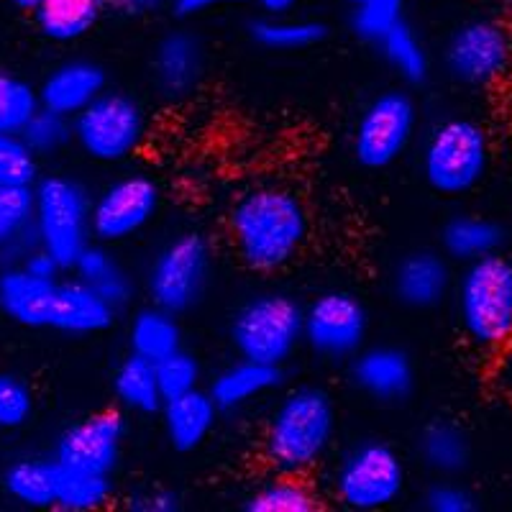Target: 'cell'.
I'll list each match as a JSON object with an SVG mask.
<instances>
[{
	"mask_svg": "<svg viewBox=\"0 0 512 512\" xmlns=\"http://www.w3.org/2000/svg\"><path fill=\"white\" fill-rule=\"evenodd\" d=\"M228 236L244 267L274 274L295 262L308 244L310 213L290 187H251L228 210Z\"/></svg>",
	"mask_w": 512,
	"mask_h": 512,
	"instance_id": "6da1fadb",
	"label": "cell"
},
{
	"mask_svg": "<svg viewBox=\"0 0 512 512\" xmlns=\"http://www.w3.org/2000/svg\"><path fill=\"white\" fill-rule=\"evenodd\" d=\"M336 402L323 387L297 384L282 392L269 413L262 456L272 472L308 474L326 459L336 441Z\"/></svg>",
	"mask_w": 512,
	"mask_h": 512,
	"instance_id": "7a4b0ae2",
	"label": "cell"
},
{
	"mask_svg": "<svg viewBox=\"0 0 512 512\" xmlns=\"http://www.w3.org/2000/svg\"><path fill=\"white\" fill-rule=\"evenodd\" d=\"M461 336L482 354L512 346V262L502 251L461 264L451 287Z\"/></svg>",
	"mask_w": 512,
	"mask_h": 512,
	"instance_id": "3957f363",
	"label": "cell"
},
{
	"mask_svg": "<svg viewBox=\"0 0 512 512\" xmlns=\"http://www.w3.org/2000/svg\"><path fill=\"white\" fill-rule=\"evenodd\" d=\"M420 175L441 198H464L484 182L492 164L487 128L474 118L438 121L420 146Z\"/></svg>",
	"mask_w": 512,
	"mask_h": 512,
	"instance_id": "277c9868",
	"label": "cell"
},
{
	"mask_svg": "<svg viewBox=\"0 0 512 512\" xmlns=\"http://www.w3.org/2000/svg\"><path fill=\"white\" fill-rule=\"evenodd\" d=\"M34 210H31V236L34 244L47 249L70 272L77 256L93 244L90 205L93 195L77 177L54 172L31 185Z\"/></svg>",
	"mask_w": 512,
	"mask_h": 512,
	"instance_id": "5b68a950",
	"label": "cell"
},
{
	"mask_svg": "<svg viewBox=\"0 0 512 512\" xmlns=\"http://www.w3.org/2000/svg\"><path fill=\"white\" fill-rule=\"evenodd\" d=\"M228 338L241 359L285 367L303 346V303L290 292H256L233 310Z\"/></svg>",
	"mask_w": 512,
	"mask_h": 512,
	"instance_id": "8992f818",
	"label": "cell"
},
{
	"mask_svg": "<svg viewBox=\"0 0 512 512\" xmlns=\"http://www.w3.org/2000/svg\"><path fill=\"white\" fill-rule=\"evenodd\" d=\"M216 256L208 236L200 231H180L154 251L146 267L144 285L149 303L185 315L205 300L213 280Z\"/></svg>",
	"mask_w": 512,
	"mask_h": 512,
	"instance_id": "52a82bcc",
	"label": "cell"
},
{
	"mask_svg": "<svg viewBox=\"0 0 512 512\" xmlns=\"http://www.w3.org/2000/svg\"><path fill=\"white\" fill-rule=\"evenodd\" d=\"M333 497L351 512H379L402 500L408 466L400 451L382 438L359 441L333 469Z\"/></svg>",
	"mask_w": 512,
	"mask_h": 512,
	"instance_id": "ba28073f",
	"label": "cell"
},
{
	"mask_svg": "<svg viewBox=\"0 0 512 512\" xmlns=\"http://www.w3.org/2000/svg\"><path fill=\"white\" fill-rule=\"evenodd\" d=\"M420 131V105L405 88H387L374 95L356 118L351 154L359 167L382 172L410 152Z\"/></svg>",
	"mask_w": 512,
	"mask_h": 512,
	"instance_id": "9c48e42d",
	"label": "cell"
},
{
	"mask_svg": "<svg viewBox=\"0 0 512 512\" xmlns=\"http://www.w3.org/2000/svg\"><path fill=\"white\" fill-rule=\"evenodd\" d=\"M149 134L144 105L126 90H105L72 118V141L98 164H121L134 157Z\"/></svg>",
	"mask_w": 512,
	"mask_h": 512,
	"instance_id": "30bf717a",
	"label": "cell"
},
{
	"mask_svg": "<svg viewBox=\"0 0 512 512\" xmlns=\"http://www.w3.org/2000/svg\"><path fill=\"white\" fill-rule=\"evenodd\" d=\"M441 64L448 80L459 88H492L512 70L510 26L492 16L466 18L448 34Z\"/></svg>",
	"mask_w": 512,
	"mask_h": 512,
	"instance_id": "8fae6325",
	"label": "cell"
},
{
	"mask_svg": "<svg viewBox=\"0 0 512 512\" xmlns=\"http://www.w3.org/2000/svg\"><path fill=\"white\" fill-rule=\"evenodd\" d=\"M369 310L349 290H326L303 305V346L323 361H351L367 346Z\"/></svg>",
	"mask_w": 512,
	"mask_h": 512,
	"instance_id": "7c38bea8",
	"label": "cell"
},
{
	"mask_svg": "<svg viewBox=\"0 0 512 512\" xmlns=\"http://www.w3.org/2000/svg\"><path fill=\"white\" fill-rule=\"evenodd\" d=\"M162 210V190L149 175L131 172L116 177L93 195L90 226L93 241L116 246L136 239L157 221Z\"/></svg>",
	"mask_w": 512,
	"mask_h": 512,
	"instance_id": "4fadbf2b",
	"label": "cell"
},
{
	"mask_svg": "<svg viewBox=\"0 0 512 512\" xmlns=\"http://www.w3.org/2000/svg\"><path fill=\"white\" fill-rule=\"evenodd\" d=\"M123 443H126V418L121 408L95 410L67 425L59 433L49 456L64 469L113 474L121 464Z\"/></svg>",
	"mask_w": 512,
	"mask_h": 512,
	"instance_id": "5bb4252c",
	"label": "cell"
},
{
	"mask_svg": "<svg viewBox=\"0 0 512 512\" xmlns=\"http://www.w3.org/2000/svg\"><path fill=\"white\" fill-rule=\"evenodd\" d=\"M205 77V47L198 34L172 29L152 49V82L167 103H185Z\"/></svg>",
	"mask_w": 512,
	"mask_h": 512,
	"instance_id": "9a60e30c",
	"label": "cell"
},
{
	"mask_svg": "<svg viewBox=\"0 0 512 512\" xmlns=\"http://www.w3.org/2000/svg\"><path fill=\"white\" fill-rule=\"evenodd\" d=\"M351 382L379 405L405 402L415 390L413 356L395 344H367L351 359Z\"/></svg>",
	"mask_w": 512,
	"mask_h": 512,
	"instance_id": "2e32d148",
	"label": "cell"
},
{
	"mask_svg": "<svg viewBox=\"0 0 512 512\" xmlns=\"http://www.w3.org/2000/svg\"><path fill=\"white\" fill-rule=\"evenodd\" d=\"M454 264L441 249H415L392 269V295L408 310H433L451 297Z\"/></svg>",
	"mask_w": 512,
	"mask_h": 512,
	"instance_id": "e0dca14e",
	"label": "cell"
},
{
	"mask_svg": "<svg viewBox=\"0 0 512 512\" xmlns=\"http://www.w3.org/2000/svg\"><path fill=\"white\" fill-rule=\"evenodd\" d=\"M36 90H39L41 108L75 118L108 90V72L95 59L72 57L54 64Z\"/></svg>",
	"mask_w": 512,
	"mask_h": 512,
	"instance_id": "ac0fdd59",
	"label": "cell"
},
{
	"mask_svg": "<svg viewBox=\"0 0 512 512\" xmlns=\"http://www.w3.org/2000/svg\"><path fill=\"white\" fill-rule=\"evenodd\" d=\"M116 315L118 310L111 303H105L93 287L72 277V280L57 282L49 328L64 336L88 338L108 331Z\"/></svg>",
	"mask_w": 512,
	"mask_h": 512,
	"instance_id": "d6986e66",
	"label": "cell"
},
{
	"mask_svg": "<svg viewBox=\"0 0 512 512\" xmlns=\"http://www.w3.org/2000/svg\"><path fill=\"white\" fill-rule=\"evenodd\" d=\"M59 280L36 277L18 262L0 269V315L21 328H49Z\"/></svg>",
	"mask_w": 512,
	"mask_h": 512,
	"instance_id": "ffe728a7",
	"label": "cell"
},
{
	"mask_svg": "<svg viewBox=\"0 0 512 512\" xmlns=\"http://www.w3.org/2000/svg\"><path fill=\"white\" fill-rule=\"evenodd\" d=\"M159 415H162V428L169 446L175 448L177 454H192L213 436L221 410L208 390L198 387V390L167 397L159 408Z\"/></svg>",
	"mask_w": 512,
	"mask_h": 512,
	"instance_id": "44dd1931",
	"label": "cell"
},
{
	"mask_svg": "<svg viewBox=\"0 0 512 512\" xmlns=\"http://www.w3.org/2000/svg\"><path fill=\"white\" fill-rule=\"evenodd\" d=\"M282 384V367H269L251 359H236L210 379L208 395L221 413H236L251 402L272 395Z\"/></svg>",
	"mask_w": 512,
	"mask_h": 512,
	"instance_id": "7402d4cb",
	"label": "cell"
},
{
	"mask_svg": "<svg viewBox=\"0 0 512 512\" xmlns=\"http://www.w3.org/2000/svg\"><path fill=\"white\" fill-rule=\"evenodd\" d=\"M441 251L451 264L477 262L482 256L497 254L505 246V228L487 216L477 213H459L448 218L438 236Z\"/></svg>",
	"mask_w": 512,
	"mask_h": 512,
	"instance_id": "603a6c76",
	"label": "cell"
},
{
	"mask_svg": "<svg viewBox=\"0 0 512 512\" xmlns=\"http://www.w3.org/2000/svg\"><path fill=\"white\" fill-rule=\"evenodd\" d=\"M77 280L93 287L105 303H111L113 308H126L136 295V282L126 267L121 264L116 254L108 244L93 241L88 249L77 256V262L70 269Z\"/></svg>",
	"mask_w": 512,
	"mask_h": 512,
	"instance_id": "cb8c5ba5",
	"label": "cell"
},
{
	"mask_svg": "<svg viewBox=\"0 0 512 512\" xmlns=\"http://www.w3.org/2000/svg\"><path fill=\"white\" fill-rule=\"evenodd\" d=\"M111 8V0H41L34 8L36 29L54 44L85 39Z\"/></svg>",
	"mask_w": 512,
	"mask_h": 512,
	"instance_id": "d4e9b609",
	"label": "cell"
},
{
	"mask_svg": "<svg viewBox=\"0 0 512 512\" xmlns=\"http://www.w3.org/2000/svg\"><path fill=\"white\" fill-rule=\"evenodd\" d=\"M0 482L16 505L52 510L57 497V464L52 456H18L3 469Z\"/></svg>",
	"mask_w": 512,
	"mask_h": 512,
	"instance_id": "484cf974",
	"label": "cell"
},
{
	"mask_svg": "<svg viewBox=\"0 0 512 512\" xmlns=\"http://www.w3.org/2000/svg\"><path fill=\"white\" fill-rule=\"evenodd\" d=\"M126 338L128 354H136L141 359L154 361V364L172 351L182 349V341H185L180 315L169 313L154 303L136 310L134 318L128 320Z\"/></svg>",
	"mask_w": 512,
	"mask_h": 512,
	"instance_id": "4316f807",
	"label": "cell"
},
{
	"mask_svg": "<svg viewBox=\"0 0 512 512\" xmlns=\"http://www.w3.org/2000/svg\"><path fill=\"white\" fill-rule=\"evenodd\" d=\"M418 456L436 477H459L472 461V441L451 420H433L420 431Z\"/></svg>",
	"mask_w": 512,
	"mask_h": 512,
	"instance_id": "83f0119b",
	"label": "cell"
},
{
	"mask_svg": "<svg viewBox=\"0 0 512 512\" xmlns=\"http://www.w3.org/2000/svg\"><path fill=\"white\" fill-rule=\"evenodd\" d=\"M374 47H377L382 62L400 77L405 88H418L431 77V52L408 18L387 31Z\"/></svg>",
	"mask_w": 512,
	"mask_h": 512,
	"instance_id": "f1b7e54d",
	"label": "cell"
},
{
	"mask_svg": "<svg viewBox=\"0 0 512 512\" xmlns=\"http://www.w3.org/2000/svg\"><path fill=\"white\" fill-rule=\"evenodd\" d=\"M249 34L256 47L267 52H305L318 47L328 36V29L313 18L292 16V13H277V16L262 13L256 21H251Z\"/></svg>",
	"mask_w": 512,
	"mask_h": 512,
	"instance_id": "f546056e",
	"label": "cell"
},
{
	"mask_svg": "<svg viewBox=\"0 0 512 512\" xmlns=\"http://www.w3.org/2000/svg\"><path fill=\"white\" fill-rule=\"evenodd\" d=\"M113 397L118 408L134 415H154L162 408L164 395L159 387L154 361L128 354L113 372Z\"/></svg>",
	"mask_w": 512,
	"mask_h": 512,
	"instance_id": "4dcf8cb0",
	"label": "cell"
},
{
	"mask_svg": "<svg viewBox=\"0 0 512 512\" xmlns=\"http://www.w3.org/2000/svg\"><path fill=\"white\" fill-rule=\"evenodd\" d=\"M244 507L249 512H318L323 505L305 474L272 472V477L251 489Z\"/></svg>",
	"mask_w": 512,
	"mask_h": 512,
	"instance_id": "1f68e13d",
	"label": "cell"
},
{
	"mask_svg": "<svg viewBox=\"0 0 512 512\" xmlns=\"http://www.w3.org/2000/svg\"><path fill=\"white\" fill-rule=\"evenodd\" d=\"M57 464V461H54ZM116 484L113 474L82 472L57 466V497L54 510L62 512H98L113 502Z\"/></svg>",
	"mask_w": 512,
	"mask_h": 512,
	"instance_id": "d6a6232c",
	"label": "cell"
},
{
	"mask_svg": "<svg viewBox=\"0 0 512 512\" xmlns=\"http://www.w3.org/2000/svg\"><path fill=\"white\" fill-rule=\"evenodd\" d=\"M34 190L26 185H0V256L18 259L31 244Z\"/></svg>",
	"mask_w": 512,
	"mask_h": 512,
	"instance_id": "836d02e7",
	"label": "cell"
},
{
	"mask_svg": "<svg viewBox=\"0 0 512 512\" xmlns=\"http://www.w3.org/2000/svg\"><path fill=\"white\" fill-rule=\"evenodd\" d=\"M39 108L36 85L16 72L0 70V134H21Z\"/></svg>",
	"mask_w": 512,
	"mask_h": 512,
	"instance_id": "e575fe53",
	"label": "cell"
},
{
	"mask_svg": "<svg viewBox=\"0 0 512 512\" xmlns=\"http://www.w3.org/2000/svg\"><path fill=\"white\" fill-rule=\"evenodd\" d=\"M408 0H359L351 6V31L367 44H377L390 29L405 21Z\"/></svg>",
	"mask_w": 512,
	"mask_h": 512,
	"instance_id": "d590c367",
	"label": "cell"
},
{
	"mask_svg": "<svg viewBox=\"0 0 512 512\" xmlns=\"http://www.w3.org/2000/svg\"><path fill=\"white\" fill-rule=\"evenodd\" d=\"M21 139L39 159L57 157L72 144V118L39 108L29 126L21 131Z\"/></svg>",
	"mask_w": 512,
	"mask_h": 512,
	"instance_id": "8d00e7d4",
	"label": "cell"
},
{
	"mask_svg": "<svg viewBox=\"0 0 512 512\" xmlns=\"http://www.w3.org/2000/svg\"><path fill=\"white\" fill-rule=\"evenodd\" d=\"M34 390L21 374L0 372V431H21L34 418Z\"/></svg>",
	"mask_w": 512,
	"mask_h": 512,
	"instance_id": "74e56055",
	"label": "cell"
},
{
	"mask_svg": "<svg viewBox=\"0 0 512 512\" xmlns=\"http://www.w3.org/2000/svg\"><path fill=\"white\" fill-rule=\"evenodd\" d=\"M157 369L159 387H162L164 400L167 397L182 395V392L198 390L200 382H203V367H200L198 356L185 351V346L177 351H172L169 356L159 359L154 364Z\"/></svg>",
	"mask_w": 512,
	"mask_h": 512,
	"instance_id": "f35d334b",
	"label": "cell"
},
{
	"mask_svg": "<svg viewBox=\"0 0 512 512\" xmlns=\"http://www.w3.org/2000/svg\"><path fill=\"white\" fill-rule=\"evenodd\" d=\"M39 180V157L21 134H0V185H26Z\"/></svg>",
	"mask_w": 512,
	"mask_h": 512,
	"instance_id": "ab89813d",
	"label": "cell"
},
{
	"mask_svg": "<svg viewBox=\"0 0 512 512\" xmlns=\"http://www.w3.org/2000/svg\"><path fill=\"white\" fill-rule=\"evenodd\" d=\"M420 502L428 512H474L479 507L477 495L456 477H438Z\"/></svg>",
	"mask_w": 512,
	"mask_h": 512,
	"instance_id": "60d3db41",
	"label": "cell"
},
{
	"mask_svg": "<svg viewBox=\"0 0 512 512\" xmlns=\"http://www.w3.org/2000/svg\"><path fill=\"white\" fill-rule=\"evenodd\" d=\"M128 510L134 512H180L182 510V497L172 489L154 487L144 489L139 495L128 500Z\"/></svg>",
	"mask_w": 512,
	"mask_h": 512,
	"instance_id": "b9f144b4",
	"label": "cell"
},
{
	"mask_svg": "<svg viewBox=\"0 0 512 512\" xmlns=\"http://www.w3.org/2000/svg\"><path fill=\"white\" fill-rule=\"evenodd\" d=\"M16 262L21 264V267L29 269L31 274H36V277H47V280H59L64 274L62 264H59L47 249H41V246L36 244H31L24 254L18 256Z\"/></svg>",
	"mask_w": 512,
	"mask_h": 512,
	"instance_id": "7bdbcfd3",
	"label": "cell"
},
{
	"mask_svg": "<svg viewBox=\"0 0 512 512\" xmlns=\"http://www.w3.org/2000/svg\"><path fill=\"white\" fill-rule=\"evenodd\" d=\"M169 3H172L175 16L195 18L223 6H244V3H249V0H169Z\"/></svg>",
	"mask_w": 512,
	"mask_h": 512,
	"instance_id": "ee69618b",
	"label": "cell"
},
{
	"mask_svg": "<svg viewBox=\"0 0 512 512\" xmlns=\"http://www.w3.org/2000/svg\"><path fill=\"white\" fill-rule=\"evenodd\" d=\"M164 3H169V0H111V8L121 13V16L139 18V16H149V13L159 11Z\"/></svg>",
	"mask_w": 512,
	"mask_h": 512,
	"instance_id": "f6af8a7d",
	"label": "cell"
},
{
	"mask_svg": "<svg viewBox=\"0 0 512 512\" xmlns=\"http://www.w3.org/2000/svg\"><path fill=\"white\" fill-rule=\"evenodd\" d=\"M256 8L262 13H269V16H277V13H292L300 0H254Z\"/></svg>",
	"mask_w": 512,
	"mask_h": 512,
	"instance_id": "bcb514c9",
	"label": "cell"
},
{
	"mask_svg": "<svg viewBox=\"0 0 512 512\" xmlns=\"http://www.w3.org/2000/svg\"><path fill=\"white\" fill-rule=\"evenodd\" d=\"M13 8H18V11H26V13H34V8L39 6L41 0H8Z\"/></svg>",
	"mask_w": 512,
	"mask_h": 512,
	"instance_id": "7dc6e473",
	"label": "cell"
},
{
	"mask_svg": "<svg viewBox=\"0 0 512 512\" xmlns=\"http://www.w3.org/2000/svg\"><path fill=\"white\" fill-rule=\"evenodd\" d=\"M502 13H512V0H492Z\"/></svg>",
	"mask_w": 512,
	"mask_h": 512,
	"instance_id": "c3c4849f",
	"label": "cell"
},
{
	"mask_svg": "<svg viewBox=\"0 0 512 512\" xmlns=\"http://www.w3.org/2000/svg\"><path fill=\"white\" fill-rule=\"evenodd\" d=\"M346 3H349V6H354V3H359V0H346Z\"/></svg>",
	"mask_w": 512,
	"mask_h": 512,
	"instance_id": "681fc988",
	"label": "cell"
}]
</instances>
